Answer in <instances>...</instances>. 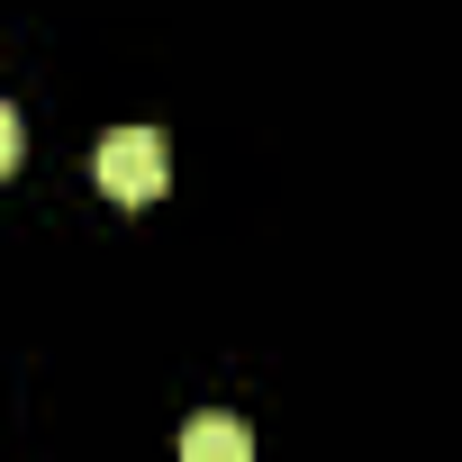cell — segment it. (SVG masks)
<instances>
[{
  "mask_svg": "<svg viewBox=\"0 0 462 462\" xmlns=\"http://www.w3.org/2000/svg\"><path fill=\"white\" fill-rule=\"evenodd\" d=\"M181 462H254V435H245L236 417H217V408H208V417L181 426Z\"/></svg>",
  "mask_w": 462,
  "mask_h": 462,
  "instance_id": "2",
  "label": "cell"
},
{
  "mask_svg": "<svg viewBox=\"0 0 462 462\" xmlns=\"http://www.w3.org/2000/svg\"><path fill=\"white\" fill-rule=\"evenodd\" d=\"M163 172H172V154H163L154 127H109L100 154H91V181H100L118 208H154V199H163Z\"/></svg>",
  "mask_w": 462,
  "mask_h": 462,
  "instance_id": "1",
  "label": "cell"
},
{
  "mask_svg": "<svg viewBox=\"0 0 462 462\" xmlns=\"http://www.w3.org/2000/svg\"><path fill=\"white\" fill-rule=\"evenodd\" d=\"M10 163H19V109L0 100V172H10Z\"/></svg>",
  "mask_w": 462,
  "mask_h": 462,
  "instance_id": "3",
  "label": "cell"
}]
</instances>
